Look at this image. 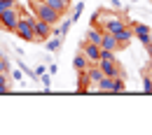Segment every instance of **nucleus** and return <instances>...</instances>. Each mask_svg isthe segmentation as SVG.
<instances>
[{"label":"nucleus","instance_id":"nucleus-1","mask_svg":"<svg viewBox=\"0 0 152 135\" xmlns=\"http://www.w3.org/2000/svg\"><path fill=\"white\" fill-rule=\"evenodd\" d=\"M31 9L35 12V17L42 21H47V23H52V26H56L58 19H61V14H58L54 7H49L45 0H31Z\"/></svg>","mask_w":152,"mask_h":135},{"label":"nucleus","instance_id":"nucleus-2","mask_svg":"<svg viewBox=\"0 0 152 135\" xmlns=\"http://www.w3.org/2000/svg\"><path fill=\"white\" fill-rule=\"evenodd\" d=\"M17 21H19V7H12V9H5V12H0V28H2V30H10V33H14V28H17Z\"/></svg>","mask_w":152,"mask_h":135},{"label":"nucleus","instance_id":"nucleus-3","mask_svg":"<svg viewBox=\"0 0 152 135\" xmlns=\"http://www.w3.org/2000/svg\"><path fill=\"white\" fill-rule=\"evenodd\" d=\"M80 51L89 58V63H91V65H96V63H98V58H101V47H98V44H94V42H87V40H82Z\"/></svg>","mask_w":152,"mask_h":135},{"label":"nucleus","instance_id":"nucleus-4","mask_svg":"<svg viewBox=\"0 0 152 135\" xmlns=\"http://www.w3.org/2000/svg\"><path fill=\"white\" fill-rule=\"evenodd\" d=\"M133 26V33L138 35V40L148 47V51L152 54V44H150V26L148 23H143V21H136V23H131Z\"/></svg>","mask_w":152,"mask_h":135},{"label":"nucleus","instance_id":"nucleus-5","mask_svg":"<svg viewBox=\"0 0 152 135\" xmlns=\"http://www.w3.org/2000/svg\"><path fill=\"white\" fill-rule=\"evenodd\" d=\"M33 28H35V40H38V42H45L47 38H52V23H47V21H42V19L35 17Z\"/></svg>","mask_w":152,"mask_h":135},{"label":"nucleus","instance_id":"nucleus-6","mask_svg":"<svg viewBox=\"0 0 152 135\" xmlns=\"http://www.w3.org/2000/svg\"><path fill=\"white\" fill-rule=\"evenodd\" d=\"M98 47L105 49V51H117V49H119V42H117V38H115L113 33H103V35H101V42H98Z\"/></svg>","mask_w":152,"mask_h":135},{"label":"nucleus","instance_id":"nucleus-7","mask_svg":"<svg viewBox=\"0 0 152 135\" xmlns=\"http://www.w3.org/2000/svg\"><path fill=\"white\" fill-rule=\"evenodd\" d=\"M115 38H117V42H119V49H124V47H129V42H131V38H133V30L131 28H119L117 33H113Z\"/></svg>","mask_w":152,"mask_h":135},{"label":"nucleus","instance_id":"nucleus-8","mask_svg":"<svg viewBox=\"0 0 152 135\" xmlns=\"http://www.w3.org/2000/svg\"><path fill=\"white\" fill-rule=\"evenodd\" d=\"M89 65H91V63H89V58L84 56L82 51H77V54H75V58H73V68H75L77 72H80V70H87Z\"/></svg>","mask_w":152,"mask_h":135},{"label":"nucleus","instance_id":"nucleus-9","mask_svg":"<svg viewBox=\"0 0 152 135\" xmlns=\"http://www.w3.org/2000/svg\"><path fill=\"white\" fill-rule=\"evenodd\" d=\"M45 42H47V44H45V49H47V51H52V54H56V51H61L63 38H56V35H52V38H47Z\"/></svg>","mask_w":152,"mask_h":135},{"label":"nucleus","instance_id":"nucleus-10","mask_svg":"<svg viewBox=\"0 0 152 135\" xmlns=\"http://www.w3.org/2000/svg\"><path fill=\"white\" fill-rule=\"evenodd\" d=\"M70 26H73V19H66L61 26H52V35H56V38H66L68 35V30H70Z\"/></svg>","mask_w":152,"mask_h":135},{"label":"nucleus","instance_id":"nucleus-11","mask_svg":"<svg viewBox=\"0 0 152 135\" xmlns=\"http://www.w3.org/2000/svg\"><path fill=\"white\" fill-rule=\"evenodd\" d=\"M101 35H103V30H101L98 26H91V28L87 30L84 40H87V42H94V44H98V42H101Z\"/></svg>","mask_w":152,"mask_h":135},{"label":"nucleus","instance_id":"nucleus-12","mask_svg":"<svg viewBox=\"0 0 152 135\" xmlns=\"http://www.w3.org/2000/svg\"><path fill=\"white\" fill-rule=\"evenodd\" d=\"M96 91L98 93H113V77H103L96 84Z\"/></svg>","mask_w":152,"mask_h":135},{"label":"nucleus","instance_id":"nucleus-13","mask_svg":"<svg viewBox=\"0 0 152 135\" xmlns=\"http://www.w3.org/2000/svg\"><path fill=\"white\" fill-rule=\"evenodd\" d=\"M122 91H126L124 75H117V77H113V93H122Z\"/></svg>","mask_w":152,"mask_h":135},{"label":"nucleus","instance_id":"nucleus-14","mask_svg":"<svg viewBox=\"0 0 152 135\" xmlns=\"http://www.w3.org/2000/svg\"><path fill=\"white\" fill-rule=\"evenodd\" d=\"M49 7H54L58 14H66V9H68V2H63V0H45Z\"/></svg>","mask_w":152,"mask_h":135},{"label":"nucleus","instance_id":"nucleus-15","mask_svg":"<svg viewBox=\"0 0 152 135\" xmlns=\"http://www.w3.org/2000/svg\"><path fill=\"white\" fill-rule=\"evenodd\" d=\"M82 12H84V2H82V0H77V2H75V12H73V17H70V19H73V23L82 17Z\"/></svg>","mask_w":152,"mask_h":135},{"label":"nucleus","instance_id":"nucleus-16","mask_svg":"<svg viewBox=\"0 0 152 135\" xmlns=\"http://www.w3.org/2000/svg\"><path fill=\"white\" fill-rule=\"evenodd\" d=\"M12 7H19V2H17V0H0V12L12 9Z\"/></svg>","mask_w":152,"mask_h":135},{"label":"nucleus","instance_id":"nucleus-17","mask_svg":"<svg viewBox=\"0 0 152 135\" xmlns=\"http://www.w3.org/2000/svg\"><path fill=\"white\" fill-rule=\"evenodd\" d=\"M40 82H42V86H45V91H49V89H52V75H49V72H45V75H40Z\"/></svg>","mask_w":152,"mask_h":135},{"label":"nucleus","instance_id":"nucleus-18","mask_svg":"<svg viewBox=\"0 0 152 135\" xmlns=\"http://www.w3.org/2000/svg\"><path fill=\"white\" fill-rule=\"evenodd\" d=\"M143 91H145V93H152V77L143 79Z\"/></svg>","mask_w":152,"mask_h":135},{"label":"nucleus","instance_id":"nucleus-19","mask_svg":"<svg viewBox=\"0 0 152 135\" xmlns=\"http://www.w3.org/2000/svg\"><path fill=\"white\" fill-rule=\"evenodd\" d=\"M12 79H14V82H21V79H23V70H21V68L12 70Z\"/></svg>","mask_w":152,"mask_h":135},{"label":"nucleus","instance_id":"nucleus-20","mask_svg":"<svg viewBox=\"0 0 152 135\" xmlns=\"http://www.w3.org/2000/svg\"><path fill=\"white\" fill-rule=\"evenodd\" d=\"M0 70H2V72H10V61H7L5 56L0 58Z\"/></svg>","mask_w":152,"mask_h":135},{"label":"nucleus","instance_id":"nucleus-21","mask_svg":"<svg viewBox=\"0 0 152 135\" xmlns=\"http://www.w3.org/2000/svg\"><path fill=\"white\" fill-rule=\"evenodd\" d=\"M47 72H49V75H52V77H54V75H56V72H58L56 63H49V68H47Z\"/></svg>","mask_w":152,"mask_h":135},{"label":"nucleus","instance_id":"nucleus-22","mask_svg":"<svg viewBox=\"0 0 152 135\" xmlns=\"http://www.w3.org/2000/svg\"><path fill=\"white\" fill-rule=\"evenodd\" d=\"M45 72H47L45 65H38V68H35V75H38V77H40V75H45Z\"/></svg>","mask_w":152,"mask_h":135},{"label":"nucleus","instance_id":"nucleus-23","mask_svg":"<svg viewBox=\"0 0 152 135\" xmlns=\"http://www.w3.org/2000/svg\"><path fill=\"white\" fill-rule=\"evenodd\" d=\"M150 44H152V30H150Z\"/></svg>","mask_w":152,"mask_h":135},{"label":"nucleus","instance_id":"nucleus-24","mask_svg":"<svg viewBox=\"0 0 152 135\" xmlns=\"http://www.w3.org/2000/svg\"><path fill=\"white\" fill-rule=\"evenodd\" d=\"M131 2H136V0H131Z\"/></svg>","mask_w":152,"mask_h":135},{"label":"nucleus","instance_id":"nucleus-25","mask_svg":"<svg viewBox=\"0 0 152 135\" xmlns=\"http://www.w3.org/2000/svg\"><path fill=\"white\" fill-rule=\"evenodd\" d=\"M0 58H2V54H0Z\"/></svg>","mask_w":152,"mask_h":135}]
</instances>
